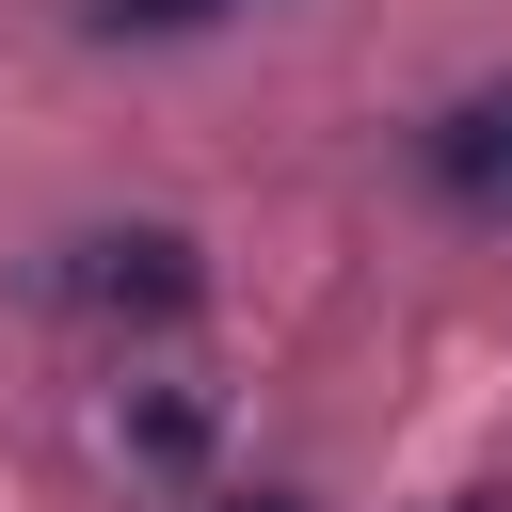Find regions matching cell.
Here are the masks:
<instances>
[{
	"label": "cell",
	"instance_id": "1",
	"mask_svg": "<svg viewBox=\"0 0 512 512\" xmlns=\"http://www.w3.org/2000/svg\"><path fill=\"white\" fill-rule=\"evenodd\" d=\"M192 240L176 224H80V240H48V304L64 320H192Z\"/></svg>",
	"mask_w": 512,
	"mask_h": 512
},
{
	"label": "cell",
	"instance_id": "2",
	"mask_svg": "<svg viewBox=\"0 0 512 512\" xmlns=\"http://www.w3.org/2000/svg\"><path fill=\"white\" fill-rule=\"evenodd\" d=\"M416 176L464 208V224H512V80H480V96H448L432 128H416Z\"/></svg>",
	"mask_w": 512,
	"mask_h": 512
},
{
	"label": "cell",
	"instance_id": "3",
	"mask_svg": "<svg viewBox=\"0 0 512 512\" xmlns=\"http://www.w3.org/2000/svg\"><path fill=\"white\" fill-rule=\"evenodd\" d=\"M96 32H208V16H240V0H80Z\"/></svg>",
	"mask_w": 512,
	"mask_h": 512
},
{
	"label": "cell",
	"instance_id": "4",
	"mask_svg": "<svg viewBox=\"0 0 512 512\" xmlns=\"http://www.w3.org/2000/svg\"><path fill=\"white\" fill-rule=\"evenodd\" d=\"M224 512H304V496H224Z\"/></svg>",
	"mask_w": 512,
	"mask_h": 512
}]
</instances>
